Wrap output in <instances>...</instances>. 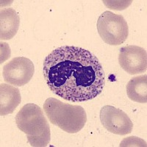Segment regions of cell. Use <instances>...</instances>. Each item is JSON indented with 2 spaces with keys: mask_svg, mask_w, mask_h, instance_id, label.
<instances>
[{
  "mask_svg": "<svg viewBox=\"0 0 147 147\" xmlns=\"http://www.w3.org/2000/svg\"><path fill=\"white\" fill-rule=\"evenodd\" d=\"M43 74L53 94L72 102L94 99L105 85V74L98 57L74 46H63L49 54L44 60Z\"/></svg>",
  "mask_w": 147,
  "mask_h": 147,
  "instance_id": "6da1fadb",
  "label": "cell"
},
{
  "mask_svg": "<svg viewBox=\"0 0 147 147\" xmlns=\"http://www.w3.org/2000/svg\"><path fill=\"white\" fill-rule=\"evenodd\" d=\"M35 72L33 63L24 57H17L3 68L4 80L7 83L21 87L28 83Z\"/></svg>",
  "mask_w": 147,
  "mask_h": 147,
  "instance_id": "5b68a950",
  "label": "cell"
},
{
  "mask_svg": "<svg viewBox=\"0 0 147 147\" xmlns=\"http://www.w3.org/2000/svg\"><path fill=\"white\" fill-rule=\"evenodd\" d=\"M119 63L122 69L129 74L146 72L147 70L146 50L136 45L122 47L119 55Z\"/></svg>",
  "mask_w": 147,
  "mask_h": 147,
  "instance_id": "52a82bcc",
  "label": "cell"
},
{
  "mask_svg": "<svg viewBox=\"0 0 147 147\" xmlns=\"http://www.w3.org/2000/svg\"><path fill=\"white\" fill-rule=\"evenodd\" d=\"M100 121L110 132L125 136L132 132L133 124L126 113L111 105L104 106L100 110Z\"/></svg>",
  "mask_w": 147,
  "mask_h": 147,
  "instance_id": "8992f818",
  "label": "cell"
},
{
  "mask_svg": "<svg viewBox=\"0 0 147 147\" xmlns=\"http://www.w3.org/2000/svg\"><path fill=\"white\" fill-rule=\"evenodd\" d=\"M18 128L27 135L30 146H47L50 142V127L44 111L39 106L28 103L22 107L16 116Z\"/></svg>",
  "mask_w": 147,
  "mask_h": 147,
  "instance_id": "7a4b0ae2",
  "label": "cell"
},
{
  "mask_svg": "<svg viewBox=\"0 0 147 147\" xmlns=\"http://www.w3.org/2000/svg\"><path fill=\"white\" fill-rule=\"evenodd\" d=\"M22 101L20 91L13 85H0V115L12 114Z\"/></svg>",
  "mask_w": 147,
  "mask_h": 147,
  "instance_id": "9c48e42d",
  "label": "cell"
},
{
  "mask_svg": "<svg viewBox=\"0 0 147 147\" xmlns=\"http://www.w3.org/2000/svg\"><path fill=\"white\" fill-rule=\"evenodd\" d=\"M127 94L131 100L139 103L147 102L146 74L133 77L127 85Z\"/></svg>",
  "mask_w": 147,
  "mask_h": 147,
  "instance_id": "30bf717a",
  "label": "cell"
},
{
  "mask_svg": "<svg viewBox=\"0 0 147 147\" xmlns=\"http://www.w3.org/2000/svg\"><path fill=\"white\" fill-rule=\"evenodd\" d=\"M20 18L17 12L11 7L0 11V39L10 40L16 35L19 28Z\"/></svg>",
  "mask_w": 147,
  "mask_h": 147,
  "instance_id": "ba28073f",
  "label": "cell"
},
{
  "mask_svg": "<svg viewBox=\"0 0 147 147\" xmlns=\"http://www.w3.org/2000/svg\"><path fill=\"white\" fill-rule=\"evenodd\" d=\"M44 109L49 121L68 133L80 132L87 121L83 107L63 103L55 98H48L44 104Z\"/></svg>",
  "mask_w": 147,
  "mask_h": 147,
  "instance_id": "3957f363",
  "label": "cell"
},
{
  "mask_svg": "<svg viewBox=\"0 0 147 147\" xmlns=\"http://www.w3.org/2000/svg\"><path fill=\"white\" fill-rule=\"evenodd\" d=\"M96 26L102 40L109 45L119 46L128 38V24L121 15L108 10L104 12L98 18Z\"/></svg>",
  "mask_w": 147,
  "mask_h": 147,
  "instance_id": "277c9868",
  "label": "cell"
}]
</instances>
